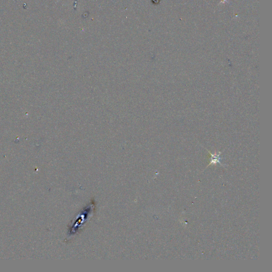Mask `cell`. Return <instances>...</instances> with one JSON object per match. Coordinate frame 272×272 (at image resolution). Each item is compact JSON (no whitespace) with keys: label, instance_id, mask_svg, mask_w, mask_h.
I'll use <instances>...</instances> for the list:
<instances>
[{"label":"cell","instance_id":"cell-1","mask_svg":"<svg viewBox=\"0 0 272 272\" xmlns=\"http://www.w3.org/2000/svg\"><path fill=\"white\" fill-rule=\"evenodd\" d=\"M208 151L210 153L211 156H212L211 158H210V164L208 165H210V164H214L217 163H219L221 164V158L220 156L221 154L222 153L221 152H218V153L216 152L215 154H212L210 151Z\"/></svg>","mask_w":272,"mask_h":272}]
</instances>
